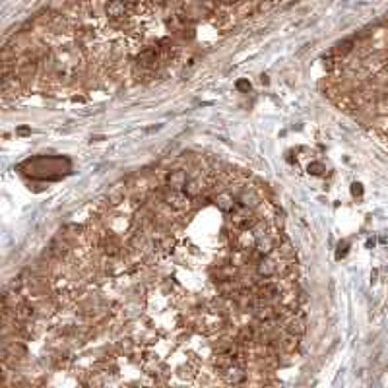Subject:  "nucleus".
Here are the masks:
<instances>
[{"mask_svg":"<svg viewBox=\"0 0 388 388\" xmlns=\"http://www.w3.org/2000/svg\"><path fill=\"white\" fill-rule=\"evenodd\" d=\"M231 221H233V225H235L237 229H241V231H250V229L254 227V223L258 221V217L254 215V210L239 206V208L231 213Z\"/></svg>","mask_w":388,"mask_h":388,"instance_id":"nucleus-1","label":"nucleus"},{"mask_svg":"<svg viewBox=\"0 0 388 388\" xmlns=\"http://www.w3.org/2000/svg\"><path fill=\"white\" fill-rule=\"evenodd\" d=\"M161 202H163L165 206L177 210V212H183V210H187V208L191 206V198L187 196L185 191H173V189H169V187H165Z\"/></svg>","mask_w":388,"mask_h":388,"instance_id":"nucleus-2","label":"nucleus"},{"mask_svg":"<svg viewBox=\"0 0 388 388\" xmlns=\"http://www.w3.org/2000/svg\"><path fill=\"white\" fill-rule=\"evenodd\" d=\"M254 274L262 280H268V278H274L278 276V260L270 258V256H260L254 264Z\"/></svg>","mask_w":388,"mask_h":388,"instance_id":"nucleus-3","label":"nucleus"},{"mask_svg":"<svg viewBox=\"0 0 388 388\" xmlns=\"http://www.w3.org/2000/svg\"><path fill=\"white\" fill-rule=\"evenodd\" d=\"M213 204H215L223 213H233V212L239 208L237 198L229 193V191H219V193L213 196Z\"/></svg>","mask_w":388,"mask_h":388,"instance_id":"nucleus-4","label":"nucleus"},{"mask_svg":"<svg viewBox=\"0 0 388 388\" xmlns=\"http://www.w3.org/2000/svg\"><path fill=\"white\" fill-rule=\"evenodd\" d=\"M235 198H237V204H239V206H243V208L256 210V208L260 206V196L256 194V191H254V189H250V187H243Z\"/></svg>","mask_w":388,"mask_h":388,"instance_id":"nucleus-5","label":"nucleus"},{"mask_svg":"<svg viewBox=\"0 0 388 388\" xmlns=\"http://www.w3.org/2000/svg\"><path fill=\"white\" fill-rule=\"evenodd\" d=\"M208 189V183H206V179L204 177H200V175H196V173H193L191 177H189V181H187V185H185V193H187V196L191 198V200H194V198H198V196H202V193Z\"/></svg>","mask_w":388,"mask_h":388,"instance_id":"nucleus-6","label":"nucleus"},{"mask_svg":"<svg viewBox=\"0 0 388 388\" xmlns=\"http://www.w3.org/2000/svg\"><path fill=\"white\" fill-rule=\"evenodd\" d=\"M223 381L227 385H241L247 381V371L239 365V363H231L227 369H223Z\"/></svg>","mask_w":388,"mask_h":388,"instance_id":"nucleus-7","label":"nucleus"},{"mask_svg":"<svg viewBox=\"0 0 388 388\" xmlns=\"http://www.w3.org/2000/svg\"><path fill=\"white\" fill-rule=\"evenodd\" d=\"M189 181V173L185 169H173L167 173V179H165V187L173 189V191H183L185 185Z\"/></svg>","mask_w":388,"mask_h":388,"instance_id":"nucleus-8","label":"nucleus"},{"mask_svg":"<svg viewBox=\"0 0 388 388\" xmlns=\"http://www.w3.org/2000/svg\"><path fill=\"white\" fill-rule=\"evenodd\" d=\"M158 56H159V51L158 47H146L138 53L136 56V64L142 66V68H154L156 62H158Z\"/></svg>","mask_w":388,"mask_h":388,"instance_id":"nucleus-9","label":"nucleus"},{"mask_svg":"<svg viewBox=\"0 0 388 388\" xmlns=\"http://www.w3.org/2000/svg\"><path fill=\"white\" fill-rule=\"evenodd\" d=\"M128 12V4L124 0H107L105 4V14L111 19H123Z\"/></svg>","mask_w":388,"mask_h":388,"instance_id":"nucleus-10","label":"nucleus"},{"mask_svg":"<svg viewBox=\"0 0 388 388\" xmlns=\"http://www.w3.org/2000/svg\"><path fill=\"white\" fill-rule=\"evenodd\" d=\"M285 330L287 332H291V334H295V336H305V332H307V320H305V317L301 315V313H297V315H293L287 322H285Z\"/></svg>","mask_w":388,"mask_h":388,"instance_id":"nucleus-11","label":"nucleus"},{"mask_svg":"<svg viewBox=\"0 0 388 388\" xmlns=\"http://www.w3.org/2000/svg\"><path fill=\"white\" fill-rule=\"evenodd\" d=\"M276 247H278V241L274 237H270V235H264V237L254 241V250L258 254H262V256H270L276 250Z\"/></svg>","mask_w":388,"mask_h":388,"instance_id":"nucleus-12","label":"nucleus"},{"mask_svg":"<svg viewBox=\"0 0 388 388\" xmlns=\"http://www.w3.org/2000/svg\"><path fill=\"white\" fill-rule=\"evenodd\" d=\"M256 334H258V330L254 328V326H241V330H239V334H237V342H239V346L241 348H248V346H252L254 342H256Z\"/></svg>","mask_w":388,"mask_h":388,"instance_id":"nucleus-13","label":"nucleus"},{"mask_svg":"<svg viewBox=\"0 0 388 388\" xmlns=\"http://www.w3.org/2000/svg\"><path fill=\"white\" fill-rule=\"evenodd\" d=\"M35 74H37V62H25V64H21L19 66V70H18V80L25 86V84H29V80H33L35 78Z\"/></svg>","mask_w":388,"mask_h":388,"instance_id":"nucleus-14","label":"nucleus"},{"mask_svg":"<svg viewBox=\"0 0 388 388\" xmlns=\"http://www.w3.org/2000/svg\"><path fill=\"white\" fill-rule=\"evenodd\" d=\"M276 250H278L280 258H285V260H293V258H295V248L291 247V243H289L287 239L280 241L278 247H276Z\"/></svg>","mask_w":388,"mask_h":388,"instance_id":"nucleus-15","label":"nucleus"},{"mask_svg":"<svg viewBox=\"0 0 388 388\" xmlns=\"http://www.w3.org/2000/svg\"><path fill=\"white\" fill-rule=\"evenodd\" d=\"M107 202H109L111 206H119L121 202H124V189H121V187L111 189L109 194H107Z\"/></svg>","mask_w":388,"mask_h":388,"instance_id":"nucleus-16","label":"nucleus"},{"mask_svg":"<svg viewBox=\"0 0 388 388\" xmlns=\"http://www.w3.org/2000/svg\"><path fill=\"white\" fill-rule=\"evenodd\" d=\"M352 51H353V41L346 39V41H340V43L336 45L334 54H338V56H346V54H350Z\"/></svg>","mask_w":388,"mask_h":388,"instance_id":"nucleus-17","label":"nucleus"},{"mask_svg":"<svg viewBox=\"0 0 388 388\" xmlns=\"http://www.w3.org/2000/svg\"><path fill=\"white\" fill-rule=\"evenodd\" d=\"M235 88H237V91H239V93H248V91L252 89V84H250L247 78H241V80H237Z\"/></svg>","mask_w":388,"mask_h":388,"instance_id":"nucleus-18","label":"nucleus"},{"mask_svg":"<svg viewBox=\"0 0 388 388\" xmlns=\"http://www.w3.org/2000/svg\"><path fill=\"white\" fill-rule=\"evenodd\" d=\"M322 171H324V165L318 163V161H315V163L309 165V173H313V175H322Z\"/></svg>","mask_w":388,"mask_h":388,"instance_id":"nucleus-19","label":"nucleus"},{"mask_svg":"<svg viewBox=\"0 0 388 388\" xmlns=\"http://www.w3.org/2000/svg\"><path fill=\"white\" fill-rule=\"evenodd\" d=\"M352 194H353V196H363V187H361L359 183H353V185H352Z\"/></svg>","mask_w":388,"mask_h":388,"instance_id":"nucleus-20","label":"nucleus"},{"mask_svg":"<svg viewBox=\"0 0 388 388\" xmlns=\"http://www.w3.org/2000/svg\"><path fill=\"white\" fill-rule=\"evenodd\" d=\"M346 248H348V243H344V245H340V250H338V254H336V258H342V256H344V254H346V252H348V250H346Z\"/></svg>","mask_w":388,"mask_h":388,"instance_id":"nucleus-21","label":"nucleus"},{"mask_svg":"<svg viewBox=\"0 0 388 388\" xmlns=\"http://www.w3.org/2000/svg\"><path fill=\"white\" fill-rule=\"evenodd\" d=\"M31 130L29 128H18V134H29Z\"/></svg>","mask_w":388,"mask_h":388,"instance_id":"nucleus-22","label":"nucleus"},{"mask_svg":"<svg viewBox=\"0 0 388 388\" xmlns=\"http://www.w3.org/2000/svg\"><path fill=\"white\" fill-rule=\"evenodd\" d=\"M260 80H262V84H268V76H264V74H262V76H260Z\"/></svg>","mask_w":388,"mask_h":388,"instance_id":"nucleus-23","label":"nucleus"},{"mask_svg":"<svg viewBox=\"0 0 388 388\" xmlns=\"http://www.w3.org/2000/svg\"><path fill=\"white\" fill-rule=\"evenodd\" d=\"M124 2H126V4H136L138 0H124Z\"/></svg>","mask_w":388,"mask_h":388,"instance_id":"nucleus-24","label":"nucleus"},{"mask_svg":"<svg viewBox=\"0 0 388 388\" xmlns=\"http://www.w3.org/2000/svg\"><path fill=\"white\" fill-rule=\"evenodd\" d=\"M221 2H227V4H231V2H237V0H221Z\"/></svg>","mask_w":388,"mask_h":388,"instance_id":"nucleus-25","label":"nucleus"}]
</instances>
